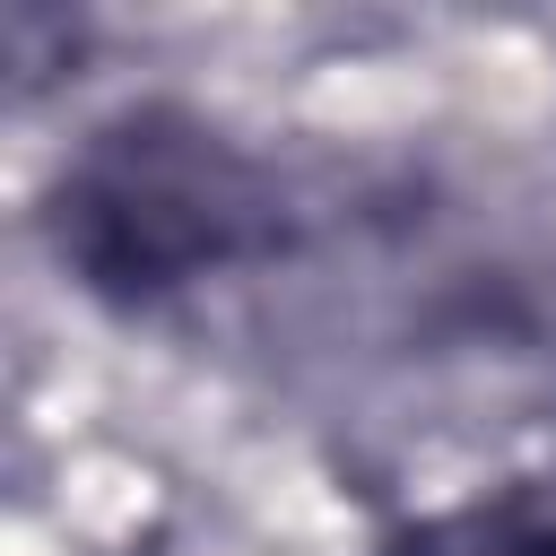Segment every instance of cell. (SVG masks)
<instances>
[{
    "mask_svg": "<svg viewBox=\"0 0 556 556\" xmlns=\"http://www.w3.org/2000/svg\"><path fill=\"white\" fill-rule=\"evenodd\" d=\"M35 235L70 295L139 321L208 278L278 261L295 243V182L226 113L191 96H130L61 148Z\"/></svg>",
    "mask_w": 556,
    "mask_h": 556,
    "instance_id": "6da1fadb",
    "label": "cell"
},
{
    "mask_svg": "<svg viewBox=\"0 0 556 556\" xmlns=\"http://www.w3.org/2000/svg\"><path fill=\"white\" fill-rule=\"evenodd\" d=\"M374 556H556V460L469 486L452 504L400 513L374 539Z\"/></svg>",
    "mask_w": 556,
    "mask_h": 556,
    "instance_id": "7a4b0ae2",
    "label": "cell"
}]
</instances>
